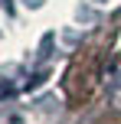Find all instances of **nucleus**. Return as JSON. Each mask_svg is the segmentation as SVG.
<instances>
[{
  "mask_svg": "<svg viewBox=\"0 0 121 124\" xmlns=\"http://www.w3.org/2000/svg\"><path fill=\"white\" fill-rule=\"evenodd\" d=\"M0 95H10V88H7V85H0Z\"/></svg>",
  "mask_w": 121,
  "mask_h": 124,
  "instance_id": "obj_1",
  "label": "nucleus"
}]
</instances>
